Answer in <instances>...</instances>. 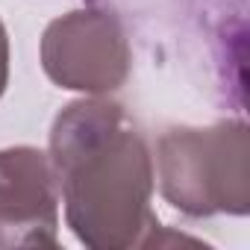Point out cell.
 <instances>
[{"mask_svg":"<svg viewBox=\"0 0 250 250\" xmlns=\"http://www.w3.org/2000/svg\"><path fill=\"white\" fill-rule=\"evenodd\" d=\"M50 165L74 235L91 250L150 247L153 156L118 103H68L50 130Z\"/></svg>","mask_w":250,"mask_h":250,"instance_id":"6da1fadb","label":"cell"},{"mask_svg":"<svg viewBox=\"0 0 250 250\" xmlns=\"http://www.w3.org/2000/svg\"><path fill=\"white\" fill-rule=\"evenodd\" d=\"M165 200L191 215H247L250 209V142L241 121L212 127H174L156 150Z\"/></svg>","mask_w":250,"mask_h":250,"instance_id":"7a4b0ae2","label":"cell"},{"mask_svg":"<svg viewBox=\"0 0 250 250\" xmlns=\"http://www.w3.org/2000/svg\"><path fill=\"white\" fill-rule=\"evenodd\" d=\"M44 74L71 91L106 94L130 74V44L109 9H77L47 24L42 36Z\"/></svg>","mask_w":250,"mask_h":250,"instance_id":"3957f363","label":"cell"},{"mask_svg":"<svg viewBox=\"0 0 250 250\" xmlns=\"http://www.w3.org/2000/svg\"><path fill=\"white\" fill-rule=\"evenodd\" d=\"M59 186L39 147L0 150V247H56Z\"/></svg>","mask_w":250,"mask_h":250,"instance_id":"277c9868","label":"cell"},{"mask_svg":"<svg viewBox=\"0 0 250 250\" xmlns=\"http://www.w3.org/2000/svg\"><path fill=\"white\" fill-rule=\"evenodd\" d=\"M6 85H9V36L3 21H0V97H3Z\"/></svg>","mask_w":250,"mask_h":250,"instance_id":"5b68a950","label":"cell"}]
</instances>
